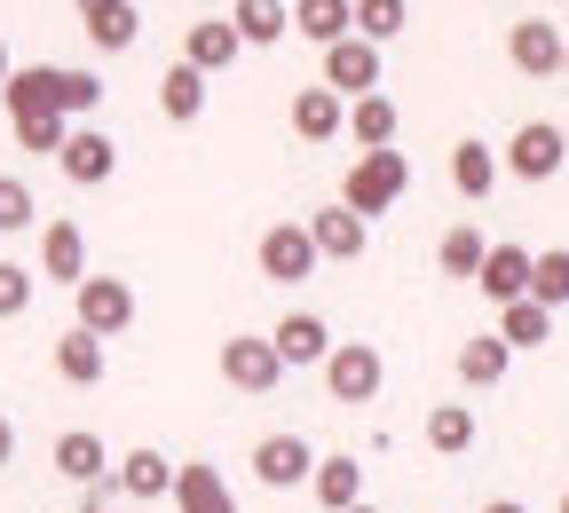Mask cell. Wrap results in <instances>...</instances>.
<instances>
[{
	"instance_id": "obj_1",
	"label": "cell",
	"mask_w": 569,
	"mask_h": 513,
	"mask_svg": "<svg viewBox=\"0 0 569 513\" xmlns=\"http://www.w3.org/2000/svg\"><path fill=\"white\" fill-rule=\"evenodd\" d=\"M403 190H411V159L403 151H356V167L340 182V205L356 213V222H372V213H388Z\"/></svg>"
},
{
	"instance_id": "obj_2",
	"label": "cell",
	"mask_w": 569,
	"mask_h": 513,
	"mask_svg": "<svg viewBox=\"0 0 569 513\" xmlns=\"http://www.w3.org/2000/svg\"><path fill=\"white\" fill-rule=\"evenodd\" d=\"M71 301H80V332H96V340H119L127 324H134V284L127 276H80L71 284Z\"/></svg>"
},
{
	"instance_id": "obj_3",
	"label": "cell",
	"mask_w": 569,
	"mask_h": 513,
	"mask_svg": "<svg viewBox=\"0 0 569 513\" xmlns=\"http://www.w3.org/2000/svg\"><path fill=\"white\" fill-rule=\"evenodd\" d=\"M380 380H388V363H380L372 340H332V355H325V388H332V403H372Z\"/></svg>"
},
{
	"instance_id": "obj_4",
	"label": "cell",
	"mask_w": 569,
	"mask_h": 513,
	"mask_svg": "<svg viewBox=\"0 0 569 513\" xmlns=\"http://www.w3.org/2000/svg\"><path fill=\"white\" fill-rule=\"evenodd\" d=\"M561 167H569V151H561V127H553V119H530V127H515L507 159H498V174H522V182H553Z\"/></svg>"
},
{
	"instance_id": "obj_5",
	"label": "cell",
	"mask_w": 569,
	"mask_h": 513,
	"mask_svg": "<svg viewBox=\"0 0 569 513\" xmlns=\"http://www.w3.org/2000/svg\"><path fill=\"white\" fill-rule=\"evenodd\" d=\"M56 167H63V182H80V190H96V182H111L119 174V142L88 119V127H63V151H56Z\"/></svg>"
},
{
	"instance_id": "obj_6",
	"label": "cell",
	"mask_w": 569,
	"mask_h": 513,
	"mask_svg": "<svg viewBox=\"0 0 569 513\" xmlns=\"http://www.w3.org/2000/svg\"><path fill=\"white\" fill-rule=\"evenodd\" d=\"M253 261H261L269 284H301V276H317V245H309L301 222H269L261 245H253Z\"/></svg>"
},
{
	"instance_id": "obj_7",
	"label": "cell",
	"mask_w": 569,
	"mask_h": 513,
	"mask_svg": "<svg viewBox=\"0 0 569 513\" xmlns=\"http://www.w3.org/2000/svg\"><path fill=\"white\" fill-rule=\"evenodd\" d=\"M325 88L340 95V103H356V95H380V48L372 40H332L325 48Z\"/></svg>"
},
{
	"instance_id": "obj_8",
	"label": "cell",
	"mask_w": 569,
	"mask_h": 513,
	"mask_svg": "<svg viewBox=\"0 0 569 513\" xmlns=\"http://www.w3.org/2000/svg\"><path fill=\"white\" fill-rule=\"evenodd\" d=\"M222 380H230V388H246V395H277V380H284V363H277L269 332H261V340H253V332L222 340Z\"/></svg>"
},
{
	"instance_id": "obj_9",
	"label": "cell",
	"mask_w": 569,
	"mask_h": 513,
	"mask_svg": "<svg viewBox=\"0 0 569 513\" xmlns=\"http://www.w3.org/2000/svg\"><path fill=\"white\" fill-rule=\"evenodd\" d=\"M167 505H174V513H238V490L222 482V466L190 459V466H174V482H167Z\"/></svg>"
},
{
	"instance_id": "obj_10",
	"label": "cell",
	"mask_w": 569,
	"mask_h": 513,
	"mask_svg": "<svg viewBox=\"0 0 569 513\" xmlns=\"http://www.w3.org/2000/svg\"><path fill=\"white\" fill-rule=\"evenodd\" d=\"M309 466H317V451L301 443V434H261L253 443V482L261 490H301Z\"/></svg>"
},
{
	"instance_id": "obj_11",
	"label": "cell",
	"mask_w": 569,
	"mask_h": 513,
	"mask_svg": "<svg viewBox=\"0 0 569 513\" xmlns=\"http://www.w3.org/2000/svg\"><path fill=\"white\" fill-rule=\"evenodd\" d=\"M309 245H317V261H365V245H372V222H356L348 205H325V213H309Z\"/></svg>"
},
{
	"instance_id": "obj_12",
	"label": "cell",
	"mask_w": 569,
	"mask_h": 513,
	"mask_svg": "<svg viewBox=\"0 0 569 513\" xmlns=\"http://www.w3.org/2000/svg\"><path fill=\"white\" fill-rule=\"evenodd\" d=\"M80 9V32L103 48V56H127L142 40V17H134V0H71Z\"/></svg>"
},
{
	"instance_id": "obj_13",
	"label": "cell",
	"mask_w": 569,
	"mask_h": 513,
	"mask_svg": "<svg viewBox=\"0 0 569 513\" xmlns=\"http://www.w3.org/2000/svg\"><path fill=\"white\" fill-rule=\"evenodd\" d=\"M475 284H482V301H530V245H482V269H475Z\"/></svg>"
},
{
	"instance_id": "obj_14",
	"label": "cell",
	"mask_w": 569,
	"mask_h": 513,
	"mask_svg": "<svg viewBox=\"0 0 569 513\" xmlns=\"http://www.w3.org/2000/svg\"><path fill=\"white\" fill-rule=\"evenodd\" d=\"M40 276L48 284H80L88 276V230L80 222H63V213H56V222L40 230Z\"/></svg>"
},
{
	"instance_id": "obj_15",
	"label": "cell",
	"mask_w": 569,
	"mask_h": 513,
	"mask_svg": "<svg viewBox=\"0 0 569 513\" xmlns=\"http://www.w3.org/2000/svg\"><path fill=\"white\" fill-rule=\"evenodd\" d=\"M507 56H515V71H530V80H553V71H561V24H546V17L515 24Z\"/></svg>"
},
{
	"instance_id": "obj_16",
	"label": "cell",
	"mask_w": 569,
	"mask_h": 513,
	"mask_svg": "<svg viewBox=\"0 0 569 513\" xmlns=\"http://www.w3.org/2000/svg\"><path fill=\"white\" fill-rule=\"evenodd\" d=\"M269 348H277V363H284V372H301V363H325L332 355V332H325V316H284L277 332H269Z\"/></svg>"
},
{
	"instance_id": "obj_17",
	"label": "cell",
	"mask_w": 569,
	"mask_h": 513,
	"mask_svg": "<svg viewBox=\"0 0 569 513\" xmlns=\"http://www.w3.org/2000/svg\"><path fill=\"white\" fill-rule=\"evenodd\" d=\"M167 482H174V466H167V451H127L119 466H111V490H127V497H142V505H167Z\"/></svg>"
},
{
	"instance_id": "obj_18",
	"label": "cell",
	"mask_w": 569,
	"mask_h": 513,
	"mask_svg": "<svg viewBox=\"0 0 569 513\" xmlns=\"http://www.w3.org/2000/svg\"><path fill=\"white\" fill-rule=\"evenodd\" d=\"M340 127L356 134V151H396V127H403V111H396V95H356Z\"/></svg>"
},
{
	"instance_id": "obj_19",
	"label": "cell",
	"mask_w": 569,
	"mask_h": 513,
	"mask_svg": "<svg viewBox=\"0 0 569 513\" xmlns=\"http://www.w3.org/2000/svg\"><path fill=\"white\" fill-rule=\"evenodd\" d=\"M451 190L467 198V205H482L490 190H498V151L482 134H467V142H451Z\"/></svg>"
},
{
	"instance_id": "obj_20",
	"label": "cell",
	"mask_w": 569,
	"mask_h": 513,
	"mask_svg": "<svg viewBox=\"0 0 569 513\" xmlns=\"http://www.w3.org/2000/svg\"><path fill=\"white\" fill-rule=\"evenodd\" d=\"M96 111H103V80L88 63H56V119L63 127H88Z\"/></svg>"
},
{
	"instance_id": "obj_21",
	"label": "cell",
	"mask_w": 569,
	"mask_h": 513,
	"mask_svg": "<svg viewBox=\"0 0 569 513\" xmlns=\"http://www.w3.org/2000/svg\"><path fill=\"white\" fill-rule=\"evenodd\" d=\"M309 490H317L325 513H348V505H365V466H356L348 451H340V459H317V466H309Z\"/></svg>"
},
{
	"instance_id": "obj_22",
	"label": "cell",
	"mask_w": 569,
	"mask_h": 513,
	"mask_svg": "<svg viewBox=\"0 0 569 513\" xmlns=\"http://www.w3.org/2000/svg\"><path fill=\"white\" fill-rule=\"evenodd\" d=\"M230 32L238 48H277L293 32V17H284V0H230Z\"/></svg>"
},
{
	"instance_id": "obj_23",
	"label": "cell",
	"mask_w": 569,
	"mask_h": 513,
	"mask_svg": "<svg viewBox=\"0 0 569 513\" xmlns=\"http://www.w3.org/2000/svg\"><path fill=\"white\" fill-rule=\"evenodd\" d=\"M182 63L190 71H230L238 63V32H230V17H206V24H190V40H182Z\"/></svg>"
},
{
	"instance_id": "obj_24",
	"label": "cell",
	"mask_w": 569,
	"mask_h": 513,
	"mask_svg": "<svg viewBox=\"0 0 569 513\" xmlns=\"http://www.w3.org/2000/svg\"><path fill=\"white\" fill-rule=\"evenodd\" d=\"M56 474L88 490V482H103V474H111V459H103V443H96L88 426H63V434H56Z\"/></svg>"
},
{
	"instance_id": "obj_25",
	"label": "cell",
	"mask_w": 569,
	"mask_h": 513,
	"mask_svg": "<svg viewBox=\"0 0 569 513\" xmlns=\"http://www.w3.org/2000/svg\"><path fill=\"white\" fill-rule=\"evenodd\" d=\"M0 103H9V119H40V111H56V63H24V71H9Z\"/></svg>"
},
{
	"instance_id": "obj_26",
	"label": "cell",
	"mask_w": 569,
	"mask_h": 513,
	"mask_svg": "<svg viewBox=\"0 0 569 513\" xmlns=\"http://www.w3.org/2000/svg\"><path fill=\"white\" fill-rule=\"evenodd\" d=\"M507 363H515V348L498 340V332L459 340V380H467V388H498V380H507Z\"/></svg>"
},
{
	"instance_id": "obj_27",
	"label": "cell",
	"mask_w": 569,
	"mask_h": 513,
	"mask_svg": "<svg viewBox=\"0 0 569 513\" xmlns=\"http://www.w3.org/2000/svg\"><path fill=\"white\" fill-rule=\"evenodd\" d=\"M284 17H293V32H301V40H317V48H332V40H348V32H356L348 0H293Z\"/></svg>"
},
{
	"instance_id": "obj_28",
	"label": "cell",
	"mask_w": 569,
	"mask_h": 513,
	"mask_svg": "<svg viewBox=\"0 0 569 513\" xmlns=\"http://www.w3.org/2000/svg\"><path fill=\"white\" fill-rule=\"evenodd\" d=\"M340 119H348V103H340L332 88H301V95H293V134H301V142H332Z\"/></svg>"
},
{
	"instance_id": "obj_29",
	"label": "cell",
	"mask_w": 569,
	"mask_h": 513,
	"mask_svg": "<svg viewBox=\"0 0 569 513\" xmlns=\"http://www.w3.org/2000/svg\"><path fill=\"white\" fill-rule=\"evenodd\" d=\"M56 372H63L71 388H96V380H103V340L71 324V332L56 340Z\"/></svg>"
},
{
	"instance_id": "obj_30",
	"label": "cell",
	"mask_w": 569,
	"mask_h": 513,
	"mask_svg": "<svg viewBox=\"0 0 569 513\" xmlns=\"http://www.w3.org/2000/svg\"><path fill=\"white\" fill-rule=\"evenodd\" d=\"M159 111H167L174 127H190V119L206 111V71H190V63H167V80H159Z\"/></svg>"
},
{
	"instance_id": "obj_31",
	"label": "cell",
	"mask_w": 569,
	"mask_h": 513,
	"mask_svg": "<svg viewBox=\"0 0 569 513\" xmlns=\"http://www.w3.org/2000/svg\"><path fill=\"white\" fill-rule=\"evenodd\" d=\"M530 301L553 316V309H569V245H546V253H530Z\"/></svg>"
},
{
	"instance_id": "obj_32",
	"label": "cell",
	"mask_w": 569,
	"mask_h": 513,
	"mask_svg": "<svg viewBox=\"0 0 569 513\" xmlns=\"http://www.w3.org/2000/svg\"><path fill=\"white\" fill-rule=\"evenodd\" d=\"M498 340H507V348H546L553 340V316L538 309V301H507V309H498V324H490Z\"/></svg>"
},
{
	"instance_id": "obj_33",
	"label": "cell",
	"mask_w": 569,
	"mask_h": 513,
	"mask_svg": "<svg viewBox=\"0 0 569 513\" xmlns=\"http://www.w3.org/2000/svg\"><path fill=\"white\" fill-rule=\"evenodd\" d=\"M467 443H475V411H467V403H436V411H427V451L459 459Z\"/></svg>"
},
{
	"instance_id": "obj_34",
	"label": "cell",
	"mask_w": 569,
	"mask_h": 513,
	"mask_svg": "<svg viewBox=\"0 0 569 513\" xmlns=\"http://www.w3.org/2000/svg\"><path fill=\"white\" fill-rule=\"evenodd\" d=\"M348 17H356V40H396L403 24H411V9H403V0H348Z\"/></svg>"
},
{
	"instance_id": "obj_35",
	"label": "cell",
	"mask_w": 569,
	"mask_h": 513,
	"mask_svg": "<svg viewBox=\"0 0 569 513\" xmlns=\"http://www.w3.org/2000/svg\"><path fill=\"white\" fill-rule=\"evenodd\" d=\"M32 222H40L32 182H24V174H0V238H17V230H32Z\"/></svg>"
},
{
	"instance_id": "obj_36",
	"label": "cell",
	"mask_w": 569,
	"mask_h": 513,
	"mask_svg": "<svg viewBox=\"0 0 569 513\" xmlns=\"http://www.w3.org/2000/svg\"><path fill=\"white\" fill-rule=\"evenodd\" d=\"M436 261H443V276H475V269H482V230H475V222H459V230H443V245H436Z\"/></svg>"
},
{
	"instance_id": "obj_37",
	"label": "cell",
	"mask_w": 569,
	"mask_h": 513,
	"mask_svg": "<svg viewBox=\"0 0 569 513\" xmlns=\"http://www.w3.org/2000/svg\"><path fill=\"white\" fill-rule=\"evenodd\" d=\"M32 292H40V276H32V269L0 261V324H9V316H24V309H32Z\"/></svg>"
},
{
	"instance_id": "obj_38",
	"label": "cell",
	"mask_w": 569,
	"mask_h": 513,
	"mask_svg": "<svg viewBox=\"0 0 569 513\" xmlns=\"http://www.w3.org/2000/svg\"><path fill=\"white\" fill-rule=\"evenodd\" d=\"M9 134L24 142V151H63V119L40 111V119H9Z\"/></svg>"
},
{
	"instance_id": "obj_39",
	"label": "cell",
	"mask_w": 569,
	"mask_h": 513,
	"mask_svg": "<svg viewBox=\"0 0 569 513\" xmlns=\"http://www.w3.org/2000/svg\"><path fill=\"white\" fill-rule=\"evenodd\" d=\"M9 459H17V426H9V419H0V466H9Z\"/></svg>"
},
{
	"instance_id": "obj_40",
	"label": "cell",
	"mask_w": 569,
	"mask_h": 513,
	"mask_svg": "<svg viewBox=\"0 0 569 513\" xmlns=\"http://www.w3.org/2000/svg\"><path fill=\"white\" fill-rule=\"evenodd\" d=\"M482 513H530V505H515V497H498V505H482Z\"/></svg>"
},
{
	"instance_id": "obj_41",
	"label": "cell",
	"mask_w": 569,
	"mask_h": 513,
	"mask_svg": "<svg viewBox=\"0 0 569 513\" xmlns=\"http://www.w3.org/2000/svg\"><path fill=\"white\" fill-rule=\"evenodd\" d=\"M9 71H17V63H9V48H0V88H9Z\"/></svg>"
},
{
	"instance_id": "obj_42",
	"label": "cell",
	"mask_w": 569,
	"mask_h": 513,
	"mask_svg": "<svg viewBox=\"0 0 569 513\" xmlns=\"http://www.w3.org/2000/svg\"><path fill=\"white\" fill-rule=\"evenodd\" d=\"M561 151H569V119H561Z\"/></svg>"
},
{
	"instance_id": "obj_43",
	"label": "cell",
	"mask_w": 569,
	"mask_h": 513,
	"mask_svg": "<svg viewBox=\"0 0 569 513\" xmlns=\"http://www.w3.org/2000/svg\"><path fill=\"white\" fill-rule=\"evenodd\" d=\"M561 71H569V40H561Z\"/></svg>"
},
{
	"instance_id": "obj_44",
	"label": "cell",
	"mask_w": 569,
	"mask_h": 513,
	"mask_svg": "<svg viewBox=\"0 0 569 513\" xmlns=\"http://www.w3.org/2000/svg\"><path fill=\"white\" fill-rule=\"evenodd\" d=\"M348 513H372V505H348Z\"/></svg>"
},
{
	"instance_id": "obj_45",
	"label": "cell",
	"mask_w": 569,
	"mask_h": 513,
	"mask_svg": "<svg viewBox=\"0 0 569 513\" xmlns=\"http://www.w3.org/2000/svg\"><path fill=\"white\" fill-rule=\"evenodd\" d=\"M561 513H569V490H561Z\"/></svg>"
},
{
	"instance_id": "obj_46",
	"label": "cell",
	"mask_w": 569,
	"mask_h": 513,
	"mask_svg": "<svg viewBox=\"0 0 569 513\" xmlns=\"http://www.w3.org/2000/svg\"><path fill=\"white\" fill-rule=\"evenodd\" d=\"M151 513H174V505H151Z\"/></svg>"
}]
</instances>
